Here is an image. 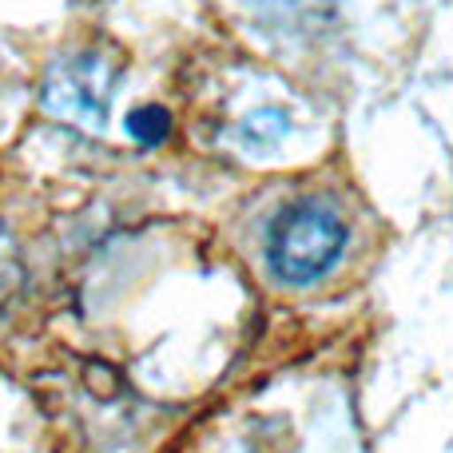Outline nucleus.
<instances>
[{
    "instance_id": "1",
    "label": "nucleus",
    "mask_w": 453,
    "mask_h": 453,
    "mask_svg": "<svg viewBox=\"0 0 453 453\" xmlns=\"http://www.w3.org/2000/svg\"><path fill=\"white\" fill-rule=\"evenodd\" d=\"M346 250V226L326 203H290L274 215L266 234V263L271 274L287 287H311L319 282Z\"/></svg>"
},
{
    "instance_id": "2",
    "label": "nucleus",
    "mask_w": 453,
    "mask_h": 453,
    "mask_svg": "<svg viewBox=\"0 0 453 453\" xmlns=\"http://www.w3.org/2000/svg\"><path fill=\"white\" fill-rule=\"evenodd\" d=\"M119 88V56L111 48H76L44 76V111L72 127H104Z\"/></svg>"
},
{
    "instance_id": "3",
    "label": "nucleus",
    "mask_w": 453,
    "mask_h": 453,
    "mask_svg": "<svg viewBox=\"0 0 453 453\" xmlns=\"http://www.w3.org/2000/svg\"><path fill=\"white\" fill-rule=\"evenodd\" d=\"M20 287H24V258H20V247H16L12 231L0 219V311L12 306Z\"/></svg>"
},
{
    "instance_id": "4",
    "label": "nucleus",
    "mask_w": 453,
    "mask_h": 453,
    "mask_svg": "<svg viewBox=\"0 0 453 453\" xmlns=\"http://www.w3.org/2000/svg\"><path fill=\"white\" fill-rule=\"evenodd\" d=\"M124 127L132 140L143 143V148H156V143H164L167 135H172V111L159 108V104H148V108L127 111Z\"/></svg>"
},
{
    "instance_id": "5",
    "label": "nucleus",
    "mask_w": 453,
    "mask_h": 453,
    "mask_svg": "<svg viewBox=\"0 0 453 453\" xmlns=\"http://www.w3.org/2000/svg\"><path fill=\"white\" fill-rule=\"evenodd\" d=\"M258 8H271L274 16L303 20V16H326L330 0H258Z\"/></svg>"
}]
</instances>
